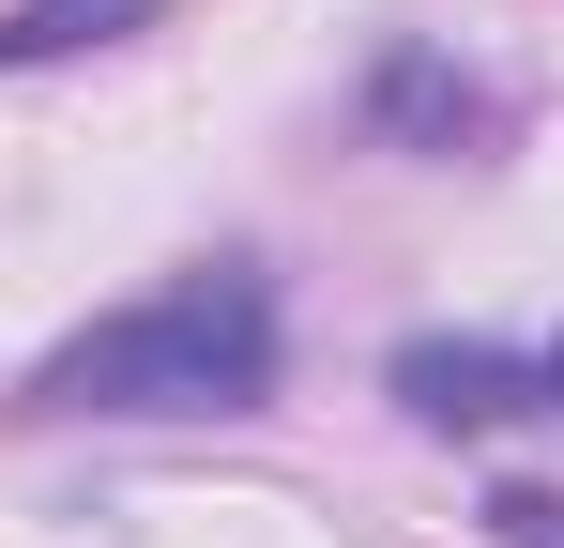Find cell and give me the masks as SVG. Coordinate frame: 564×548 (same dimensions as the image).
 Masks as SVG:
<instances>
[{
	"mask_svg": "<svg viewBox=\"0 0 564 548\" xmlns=\"http://www.w3.org/2000/svg\"><path fill=\"white\" fill-rule=\"evenodd\" d=\"M122 31H153V0H15V15H0V77L77 62V46H122Z\"/></svg>",
	"mask_w": 564,
	"mask_h": 548,
	"instance_id": "obj_3",
	"label": "cell"
},
{
	"mask_svg": "<svg viewBox=\"0 0 564 548\" xmlns=\"http://www.w3.org/2000/svg\"><path fill=\"white\" fill-rule=\"evenodd\" d=\"M488 518H503V534H519V548H564V503H534V487H503Z\"/></svg>",
	"mask_w": 564,
	"mask_h": 548,
	"instance_id": "obj_5",
	"label": "cell"
},
{
	"mask_svg": "<svg viewBox=\"0 0 564 548\" xmlns=\"http://www.w3.org/2000/svg\"><path fill=\"white\" fill-rule=\"evenodd\" d=\"M381 122H397V138H443V153H458V138H503V107H488L473 77H443L427 46H412V62H381Z\"/></svg>",
	"mask_w": 564,
	"mask_h": 548,
	"instance_id": "obj_4",
	"label": "cell"
},
{
	"mask_svg": "<svg viewBox=\"0 0 564 548\" xmlns=\"http://www.w3.org/2000/svg\"><path fill=\"white\" fill-rule=\"evenodd\" d=\"M397 396H412V427H503V412H550V381L519 351H488V336H412L397 351Z\"/></svg>",
	"mask_w": 564,
	"mask_h": 548,
	"instance_id": "obj_2",
	"label": "cell"
},
{
	"mask_svg": "<svg viewBox=\"0 0 564 548\" xmlns=\"http://www.w3.org/2000/svg\"><path fill=\"white\" fill-rule=\"evenodd\" d=\"M534 381H550V412H564V336H550V351H534Z\"/></svg>",
	"mask_w": 564,
	"mask_h": 548,
	"instance_id": "obj_6",
	"label": "cell"
},
{
	"mask_svg": "<svg viewBox=\"0 0 564 548\" xmlns=\"http://www.w3.org/2000/svg\"><path fill=\"white\" fill-rule=\"evenodd\" d=\"M275 396V274L198 260L184 289L122 305L31 365V412H107V427H184V412H260Z\"/></svg>",
	"mask_w": 564,
	"mask_h": 548,
	"instance_id": "obj_1",
	"label": "cell"
}]
</instances>
